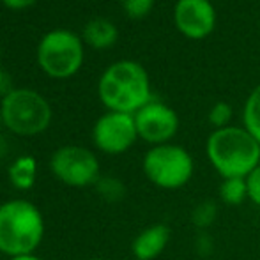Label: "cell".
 <instances>
[{
	"mask_svg": "<svg viewBox=\"0 0 260 260\" xmlns=\"http://www.w3.org/2000/svg\"><path fill=\"white\" fill-rule=\"evenodd\" d=\"M98 96L108 112L135 113L152 101L151 80L140 62L117 60L103 71Z\"/></svg>",
	"mask_w": 260,
	"mask_h": 260,
	"instance_id": "1",
	"label": "cell"
},
{
	"mask_svg": "<svg viewBox=\"0 0 260 260\" xmlns=\"http://www.w3.org/2000/svg\"><path fill=\"white\" fill-rule=\"evenodd\" d=\"M206 154L221 179L246 177L260 165V144L244 126H229L209 135Z\"/></svg>",
	"mask_w": 260,
	"mask_h": 260,
	"instance_id": "2",
	"label": "cell"
},
{
	"mask_svg": "<svg viewBox=\"0 0 260 260\" xmlns=\"http://www.w3.org/2000/svg\"><path fill=\"white\" fill-rule=\"evenodd\" d=\"M45 237V219L38 207L23 199L0 206V253L7 257L32 255Z\"/></svg>",
	"mask_w": 260,
	"mask_h": 260,
	"instance_id": "3",
	"label": "cell"
},
{
	"mask_svg": "<svg viewBox=\"0 0 260 260\" xmlns=\"http://www.w3.org/2000/svg\"><path fill=\"white\" fill-rule=\"evenodd\" d=\"M0 117L11 133L18 137H36L52 124V106L34 89H14L0 103Z\"/></svg>",
	"mask_w": 260,
	"mask_h": 260,
	"instance_id": "4",
	"label": "cell"
},
{
	"mask_svg": "<svg viewBox=\"0 0 260 260\" xmlns=\"http://www.w3.org/2000/svg\"><path fill=\"white\" fill-rule=\"evenodd\" d=\"M142 168L149 181L161 189H181L195 174L193 156L182 145L161 144L151 147L144 156Z\"/></svg>",
	"mask_w": 260,
	"mask_h": 260,
	"instance_id": "5",
	"label": "cell"
},
{
	"mask_svg": "<svg viewBox=\"0 0 260 260\" xmlns=\"http://www.w3.org/2000/svg\"><path fill=\"white\" fill-rule=\"evenodd\" d=\"M83 39L73 30H50L38 45V64L50 78H71L83 66Z\"/></svg>",
	"mask_w": 260,
	"mask_h": 260,
	"instance_id": "6",
	"label": "cell"
},
{
	"mask_svg": "<svg viewBox=\"0 0 260 260\" xmlns=\"http://www.w3.org/2000/svg\"><path fill=\"white\" fill-rule=\"evenodd\" d=\"M50 170L58 181L71 188H87L96 184L101 177L96 154L82 145L58 147L50 157Z\"/></svg>",
	"mask_w": 260,
	"mask_h": 260,
	"instance_id": "7",
	"label": "cell"
},
{
	"mask_svg": "<svg viewBox=\"0 0 260 260\" xmlns=\"http://www.w3.org/2000/svg\"><path fill=\"white\" fill-rule=\"evenodd\" d=\"M138 140L137 124L131 113L106 112L92 127V142L105 154H124Z\"/></svg>",
	"mask_w": 260,
	"mask_h": 260,
	"instance_id": "8",
	"label": "cell"
},
{
	"mask_svg": "<svg viewBox=\"0 0 260 260\" xmlns=\"http://www.w3.org/2000/svg\"><path fill=\"white\" fill-rule=\"evenodd\" d=\"M138 138L154 145L170 144L179 131V115L172 106L152 100L135 113Z\"/></svg>",
	"mask_w": 260,
	"mask_h": 260,
	"instance_id": "9",
	"label": "cell"
},
{
	"mask_svg": "<svg viewBox=\"0 0 260 260\" xmlns=\"http://www.w3.org/2000/svg\"><path fill=\"white\" fill-rule=\"evenodd\" d=\"M214 4L207 0H177L174 6V25L184 38L200 41L216 28Z\"/></svg>",
	"mask_w": 260,
	"mask_h": 260,
	"instance_id": "10",
	"label": "cell"
},
{
	"mask_svg": "<svg viewBox=\"0 0 260 260\" xmlns=\"http://www.w3.org/2000/svg\"><path fill=\"white\" fill-rule=\"evenodd\" d=\"M172 239V230L165 223L149 225L131 243V253L137 260H154L167 250Z\"/></svg>",
	"mask_w": 260,
	"mask_h": 260,
	"instance_id": "11",
	"label": "cell"
},
{
	"mask_svg": "<svg viewBox=\"0 0 260 260\" xmlns=\"http://www.w3.org/2000/svg\"><path fill=\"white\" fill-rule=\"evenodd\" d=\"M83 43L94 50H106L113 46L119 39V30L115 23L106 18H92L85 23L82 32Z\"/></svg>",
	"mask_w": 260,
	"mask_h": 260,
	"instance_id": "12",
	"label": "cell"
},
{
	"mask_svg": "<svg viewBox=\"0 0 260 260\" xmlns=\"http://www.w3.org/2000/svg\"><path fill=\"white\" fill-rule=\"evenodd\" d=\"M7 174L14 188L20 191H28L34 188L38 179V161L34 156H20L11 163Z\"/></svg>",
	"mask_w": 260,
	"mask_h": 260,
	"instance_id": "13",
	"label": "cell"
},
{
	"mask_svg": "<svg viewBox=\"0 0 260 260\" xmlns=\"http://www.w3.org/2000/svg\"><path fill=\"white\" fill-rule=\"evenodd\" d=\"M243 126L260 144V83L248 94L243 106Z\"/></svg>",
	"mask_w": 260,
	"mask_h": 260,
	"instance_id": "14",
	"label": "cell"
},
{
	"mask_svg": "<svg viewBox=\"0 0 260 260\" xmlns=\"http://www.w3.org/2000/svg\"><path fill=\"white\" fill-rule=\"evenodd\" d=\"M219 200L230 207H237L248 200V188L244 177L223 179L219 184Z\"/></svg>",
	"mask_w": 260,
	"mask_h": 260,
	"instance_id": "15",
	"label": "cell"
},
{
	"mask_svg": "<svg viewBox=\"0 0 260 260\" xmlns=\"http://www.w3.org/2000/svg\"><path fill=\"white\" fill-rule=\"evenodd\" d=\"M219 207L216 204V200L212 199H204L193 207L191 211V223L197 230H209L218 219Z\"/></svg>",
	"mask_w": 260,
	"mask_h": 260,
	"instance_id": "16",
	"label": "cell"
},
{
	"mask_svg": "<svg viewBox=\"0 0 260 260\" xmlns=\"http://www.w3.org/2000/svg\"><path fill=\"white\" fill-rule=\"evenodd\" d=\"M94 186H96V191L100 193L101 199L110 204L120 202L126 195V186L117 177H100Z\"/></svg>",
	"mask_w": 260,
	"mask_h": 260,
	"instance_id": "17",
	"label": "cell"
},
{
	"mask_svg": "<svg viewBox=\"0 0 260 260\" xmlns=\"http://www.w3.org/2000/svg\"><path fill=\"white\" fill-rule=\"evenodd\" d=\"M232 117H234V108L226 101H218L209 108L207 113V122L212 126V129H223V127L232 126Z\"/></svg>",
	"mask_w": 260,
	"mask_h": 260,
	"instance_id": "18",
	"label": "cell"
},
{
	"mask_svg": "<svg viewBox=\"0 0 260 260\" xmlns=\"http://www.w3.org/2000/svg\"><path fill=\"white\" fill-rule=\"evenodd\" d=\"M154 7V0H122V9L131 20H142L149 16Z\"/></svg>",
	"mask_w": 260,
	"mask_h": 260,
	"instance_id": "19",
	"label": "cell"
},
{
	"mask_svg": "<svg viewBox=\"0 0 260 260\" xmlns=\"http://www.w3.org/2000/svg\"><path fill=\"white\" fill-rule=\"evenodd\" d=\"M195 251L199 257L207 258L214 253V239L209 230H197L195 236Z\"/></svg>",
	"mask_w": 260,
	"mask_h": 260,
	"instance_id": "20",
	"label": "cell"
},
{
	"mask_svg": "<svg viewBox=\"0 0 260 260\" xmlns=\"http://www.w3.org/2000/svg\"><path fill=\"white\" fill-rule=\"evenodd\" d=\"M246 188H248V200L253 206L260 207V165L253 172L246 175Z\"/></svg>",
	"mask_w": 260,
	"mask_h": 260,
	"instance_id": "21",
	"label": "cell"
},
{
	"mask_svg": "<svg viewBox=\"0 0 260 260\" xmlns=\"http://www.w3.org/2000/svg\"><path fill=\"white\" fill-rule=\"evenodd\" d=\"M14 90L13 85V76L6 71V69L0 68V98H6L7 94H11Z\"/></svg>",
	"mask_w": 260,
	"mask_h": 260,
	"instance_id": "22",
	"label": "cell"
},
{
	"mask_svg": "<svg viewBox=\"0 0 260 260\" xmlns=\"http://www.w3.org/2000/svg\"><path fill=\"white\" fill-rule=\"evenodd\" d=\"M38 0H2V4L11 11H21L30 7L32 4H36Z\"/></svg>",
	"mask_w": 260,
	"mask_h": 260,
	"instance_id": "23",
	"label": "cell"
},
{
	"mask_svg": "<svg viewBox=\"0 0 260 260\" xmlns=\"http://www.w3.org/2000/svg\"><path fill=\"white\" fill-rule=\"evenodd\" d=\"M9 260H41L36 253L32 255H20V257H11Z\"/></svg>",
	"mask_w": 260,
	"mask_h": 260,
	"instance_id": "24",
	"label": "cell"
},
{
	"mask_svg": "<svg viewBox=\"0 0 260 260\" xmlns=\"http://www.w3.org/2000/svg\"><path fill=\"white\" fill-rule=\"evenodd\" d=\"M4 151H6V144H4L2 137H0V156H2V154H4Z\"/></svg>",
	"mask_w": 260,
	"mask_h": 260,
	"instance_id": "25",
	"label": "cell"
},
{
	"mask_svg": "<svg viewBox=\"0 0 260 260\" xmlns=\"http://www.w3.org/2000/svg\"><path fill=\"white\" fill-rule=\"evenodd\" d=\"M207 2H211V4H214V2H219V0H207Z\"/></svg>",
	"mask_w": 260,
	"mask_h": 260,
	"instance_id": "26",
	"label": "cell"
},
{
	"mask_svg": "<svg viewBox=\"0 0 260 260\" xmlns=\"http://www.w3.org/2000/svg\"><path fill=\"white\" fill-rule=\"evenodd\" d=\"M85 260H105V258H85Z\"/></svg>",
	"mask_w": 260,
	"mask_h": 260,
	"instance_id": "27",
	"label": "cell"
}]
</instances>
